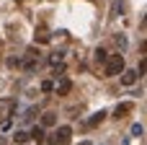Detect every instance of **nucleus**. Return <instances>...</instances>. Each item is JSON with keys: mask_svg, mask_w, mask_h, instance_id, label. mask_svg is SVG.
Listing matches in <instances>:
<instances>
[{"mask_svg": "<svg viewBox=\"0 0 147 145\" xmlns=\"http://www.w3.org/2000/svg\"><path fill=\"white\" fill-rule=\"evenodd\" d=\"M52 88H54V86H52V83H49V80H44V83H41V91H44V93H49V91H52Z\"/></svg>", "mask_w": 147, "mask_h": 145, "instance_id": "14", "label": "nucleus"}, {"mask_svg": "<svg viewBox=\"0 0 147 145\" xmlns=\"http://www.w3.org/2000/svg\"><path fill=\"white\" fill-rule=\"evenodd\" d=\"M106 60H109V52L98 47V49H96V62H98V65H106Z\"/></svg>", "mask_w": 147, "mask_h": 145, "instance_id": "10", "label": "nucleus"}, {"mask_svg": "<svg viewBox=\"0 0 147 145\" xmlns=\"http://www.w3.org/2000/svg\"><path fill=\"white\" fill-rule=\"evenodd\" d=\"M103 119H106V112H103V109H98V112H96V114L88 119V127H96V125H101Z\"/></svg>", "mask_w": 147, "mask_h": 145, "instance_id": "8", "label": "nucleus"}, {"mask_svg": "<svg viewBox=\"0 0 147 145\" xmlns=\"http://www.w3.org/2000/svg\"><path fill=\"white\" fill-rule=\"evenodd\" d=\"M54 91H57V96H67V93L72 91V80H70V78H59Z\"/></svg>", "mask_w": 147, "mask_h": 145, "instance_id": "4", "label": "nucleus"}, {"mask_svg": "<svg viewBox=\"0 0 147 145\" xmlns=\"http://www.w3.org/2000/svg\"><path fill=\"white\" fill-rule=\"evenodd\" d=\"M124 73V57L121 54H111L109 60H106V75H121Z\"/></svg>", "mask_w": 147, "mask_h": 145, "instance_id": "1", "label": "nucleus"}, {"mask_svg": "<svg viewBox=\"0 0 147 145\" xmlns=\"http://www.w3.org/2000/svg\"><path fill=\"white\" fill-rule=\"evenodd\" d=\"M28 140H36V143H41V140H44V130H41V127H34V130L28 132Z\"/></svg>", "mask_w": 147, "mask_h": 145, "instance_id": "9", "label": "nucleus"}, {"mask_svg": "<svg viewBox=\"0 0 147 145\" xmlns=\"http://www.w3.org/2000/svg\"><path fill=\"white\" fill-rule=\"evenodd\" d=\"M54 125H57V114H54V112H47V114L41 117V130H44V127H54Z\"/></svg>", "mask_w": 147, "mask_h": 145, "instance_id": "7", "label": "nucleus"}, {"mask_svg": "<svg viewBox=\"0 0 147 145\" xmlns=\"http://www.w3.org/2000/svg\"><path fill=\"white\" fill-rule=\"evenodd\" d=\"M13 109H16L13 99H0V122L3 125H8V117H13Z\"/></svg>", "mask_w": 147, "mask_h": 145, "instance_id": "3", "label": "nucleus"}, {"mask_svg": "<svg viewBox=\"0 0 147 145\" xmlns=\"http://www.w3.org/2000/svg\"><path fill=\"white\" fill-rule=\"evenodd\" d=\"M36 39H39V42H44V44H47V42H49V34H47V31H44V29H39V34H36Z\"/></svg>", "mask_w": 147, "mask_h": 145, "instance_id": "13", "label": "nucleus"}, {"mask_svg": "<svg viewBox=\"0 0 147 145\" xmlns=\"http://www.w3.org/2000/svg\"><path fill=\"white\" fill-rule=\"evenodd\" d=\"M134 109V104H129V101H124V104H119L116 109H114V119H124L129 112Z\"/></svg>", "mask_w": 147, "mask_h": 145, "instance_id": "5", "label": "nucleus"}, {"mask_svg": "<svg viewBox=\"0 0 147 145\" xmlns=\"http://www.w3.org/2000/svg\"><path fill=\"white\" fill-rule=\"evenodd\" d=\"M132 135H134V138H142V135H145V127H142V125H132Z\"/></svg>", "mask_w": 147, "mask_h": 145, "instance_id": "12", "label": "nucleus"}, {"mask_svg": "<svg viewBox=\"0 0 147 145\" xmlns=\"http://www.w3.org/2000/svg\"><path fill=\"white\" fill-rule=\"evenodd\" d=\"M121 83L124 86H134L137 83V70H124L121 73Z\"/></svg>", "mask_w": 147, "mask_h": 145, "instance_id": "6", "label": "nucleus"}, {"mask_svg": "<svg viewBox=\"0 0 147 145\" xmlns=\"http://www.w3.org/2000/svg\"><path fill=\"white\" fill-rule=\"evenodd\" d=\"M13 140H16L18 145H21V143H26V140H28V132H23V130H18V132L13 135Z\"/></svg>", "mask_w": 147, "mask_h": 145, "instance_id": "11", "label": "nucleus"}, {"mask_svg": "<svg viewBox=\"0 0 147 145\" xmlns=\"http://www.w3.org/2000/svg\"><path fill=\"white\" fill-rule=\"evenodd\" d=\"M70 138H72V127L62 125V127L54 130V135L49 138V143H52V145H67V143H70Z\"/></svg>", "mask_w": 147, "mask_h": 145, "instance_id": "2", "label": "nucleus"}, {"mask_svg": "<svg viewBox=\"0 0 147 145\" xmlns=\"http://www.w3.org/2000/svg\"><path fill=\"white\" fill-rule=\"evenodd\" d=\"M80 145H90V143H88V140H83V143H80Z\"/></svg>", "mask_w": 147, "mask_h": 145, "instance_id": "15", "label": "nucleus"}]
</instances>
